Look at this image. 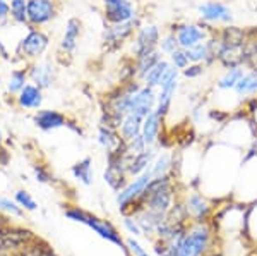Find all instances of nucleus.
I'll list each match as a JSON object with an SVG mask.
<instances>
[{
    "label": "nucleus",
    "instance_id": "nucleus-1",
    "mask_svg": "<svg viewBox=\"0 0 257 256\" xmlns=\"http://www.w3.org/2000/svg\"><path fill=\"white\" fill-rule=\"evenodd\" d=\"M214 227L211 220L190 222L184 239L177 247V256H211L214 254Z\"/></svg>",
    "mask_w": 257,
    "mask_h": 256
},
{
    "label": "nucleus",
    "instance_id": "nucleus-2",
    "mask_svg": "<svg viewBox=\"0 0 257 256\" xmlns=\"http://www.w3.org/2000/svg\"><path fill=\"white\" fill-rule=\"evenodd\" d=\"M50 48V35L43 28H28V33L19 40L16 55L26 64L43 59Z\"/></svg>",
    "mask_w": 257,
    "mask_h": 256
},
{
    "label": "nucleus",
    "instance_id": "nucleus-3",
    "mask_svg": "<svg viewBox=\"0 0 257 256\" xmlns=\"http://www.w3.org/2000/svg\"><path fill=\"white\" fill-rule=\"evenodd\" d=\"M168 31L175 33L178 47L189 50V48L196 47V45L202 43V41L209 40L214 33L218 31V28H213L209 24L197 21V23H175L172 24Z\"/></svg>",
    "mask_w": 257,
    "mask_h": 256
},
{
    "label": "nucleus",
    "instance_id": "nucleus-4",
    "mask_svg": "<svg viewBox=\"0 0 257 256\" xmlns=\"http://www.w3.org/2000/svg\"><path fill=\"white\" fill-rule=\"evenodd\" d=\"M143 23L141 18L127 21V23L120 24H106L101 35V45L105 52H118L127 41L134 38L136 30L139 28V24Z\"/></svg>",
    "mask_w": 257,
    "mask_h": 256
},
{
    "label": "nucleus",
    "instance_id": "nucleus-5",
    "mask_svg": "<svg viewBox=\"0 0 257 256\" xmlns=\"http://www.w3.org/2000/svg\"><path fill=\"white\" fill-rule=\"evenodd\" d=\"M199 21L209 24L213 28H221L226 24H233V9L221 0H206V2L197 4Z\"/></svg>",
    "mask_w": 257,
    "mask_h": 256
},
{
    "label": "nucleus",
    "instance_id": "nucleus-6",
    "mask_svg": "<svg viewBox=\"0 0 257 256\" xmlns=\"http://www.w3.org/2000/svg\"><path fill=\"white\" fill-rule=\"evenodd\" d=\"M62 4L59 0H28V28H45L59 18Z\"/></svg>",
    "mask_w": 257,
    "mask_h": 256
},
{
    "label": "nucleus",
    "instance_id": "nucleus-7",
    "mask_svg": "<svg viewBox=\"0 0 257 256\" xmlns=\"http://www.w3.org/2000/svg\"><path fill=\"white\" fill-rule=\"evenodd\" d=\"M101 14L106 24H120L139 18L134 0H101Z\"/></svg>",
    "mask_w": 257,
    "mask_h": 256
},
{
    "label": "nucleus",
    "instance_id": "nucleus-8",
    "mask_svg": "<svg viewBox=\"0 0 257 256\" xmlns=\"http://www.w3.org/2000/svg\"><path fill=\"white\" fill-rule=\"evenodd\" d=\"M161 28L155 23H141L139 28L136 30V35L132 38V57H138L141 53L155 50L158 48L160 40H161Z\"/></svg>",
    "mask_w": 257,
    "mask_h": 256
},
{
    "label": "nucleus",
    "instance_id": "nucleus-9",
    "mask_svg": "<svg viewBox=\"0 0 257 256\" xmlns=\"http://www.w3.org/2000/svg\"><path fill=\"white\" fill-rule=\"evenodd\" d=\"M35 239H38L31 230L19 227H0V251L19 253L26 246H30Z\"/></svg>",
    "mask_w": 257,
    "mask_h": 256
},
{
    "label": "nucleus",
    "instance_id": "nucleus-10",
    "mask_svg": "<svg viewBox=\"0 0 257 256\" xmlns=\"http://www.w3.org/2000/svg\"><path fill=\"white\" fill-rule=\"evenodd\" d=\"M151 179H153L151 170L148 168L144 174H141L138 177H132V181H128L125 188L120 189L118 195H117V203H118L120 212L127 210L134 201H138L139 198L143 196V193L146 191V188H148V184L151 183Z\"/></svg>",
    "mask_w": 257,
    "mask_h": 256
},
{
    "label": "nucleus",
    "instance_id": "nucleus-11",
    "mask_svg": "<svg viewBox=\"0 0 257 256\" xmlns=\"http://www.w3.org/2000/svg\"><path fill=\"white\" fill-rule=\"evenodd\" d=\"M184 206L187 210V215L190 222H206L211 220L214 213V208L211 205V201L206 198L202 193L192 191L184 198Z\"/></svg>",
    "mask_w": 257,
    "mask_h": 256
},
{
    "label": "nucleus",
    "instance_id": "nucleus-12",
    "mask_svg": "<svg viewBox=\"0 0 257 256\" xmlns=\"http://www.w3.org/2000/svg\"><path fill=\"white\" fill-rule=\"evenodd\" d=\"M26 65H28V74H30V82L36 84L43 92L45 90H50L55 84L57 71L53 62L50 59H40Z\"/></svg>",
    "mask_w": 257,
    "mask_h": 256
},
{
    "label": "nucleus",
    "instance_id": "nucleus-13",
    "mask_svg": "<svg viewBox=\"0 0 257 256\" xmlns=\"http://www.w3.org/2000/svg\"><path fill=\"white\" fill-rule=\"evenodd\" d=\"M82 224L88 225L89 229H93L99 237H103V239H106V241H110V242H113V244L120 246L123 249V253H125V256H131L127 246H125V241H123L122 236H120V232L110 224L108 220H103V218H98L96 215L86 213V218H84V222H82Z\"/></svg>",
    "mask_w": 257,
    "mask_h": 256
},
{
    "label": "nucleus",
    "instance_id": "nucleus-14",
    "mask_svg": "<svg viewBox=\"0 0 257 256\" xmlns=\"http://www.w3.org/2000/svg\"><path fill=\"white\" fill-rule=\"evenodd\" d=\"M216 62L223 69L240 67V65L245 67V45H226L219 41L216 50Z\"/></svg>",
    "mask_w": 257,
    "mask_h": 256
},
{
    "label": "nucleus",
    "instance_id": "nucleus-15",
    "mask_svg": "<svg viewBox=\"0 0 257 256\" xmlns=\"http://www.w3.org/2000/svg\"><path fill=\"white\" fill-rule=\"evenodd\" d=\"M156 97H158V92H156L155 88H149V86L143 84V88H141L138 93L132 95L128 114H136L144 119L148 114H151L153 110H155Z\"/></svg>",
    "mask_w": 257,
    "mask_h": 256
},
{
    "label": "nucleus",
    "instance_id": "nucleus-16",
    "mask_svg": "<svg viewBox=\"0 0 257 256\" xmlns=\"http://www.w3.org/2000/svg\"><path fill=\"white\" fill-rule=\"evenodd\" d=\"M33 122L40 131L50 133V131L60 129V127H67L69 117L64 112L53 109H40L36 110V114L33 115Z\"/></svg>",
    "mask_w": 257,
    "mask_h": 256
},
{
    "label": "nucleus",
    "instance_id": "nucleus-17",
    "mask_svg": "<svg viewBox=\"0 0 257 256\" xmlns=\"http://www.w3.org/2000/svg\"><path fill=\"white\" fill-rule=\"evenodd\" d=\"M82 21L79 18H69L65 23V30L62 35V40L59 43V52L64 55H72L76 52L77 45H79V38L82 35Z\"/></svg>",
    "mask_w": 257,
    "mask_h": 256
},
{
    "label": "nucleus",
    "instance_id": "nucleus-18",
    "mask_svg": "<svg viewBox=\"0 0 257 256\" xmlns=\"http://www.w3.org/2000/svg\"><path fill=\"white\" fill-rule=\"evenodd\" d=\"M14 102H16V107H19L21 110H40L45 102V93H43V90L38 88L36 84L28 82V84L14 97Z\"/></svg>",
    "mask_w": 257,
    "mask_h": 256
},
{
    "label": "nucleus",
    "instance_id": "nucleus-19",
    "mask_svg": "<svg viewBox=\"0 0 257 256\" xmlns=\"http://www.w3.org/2000/svg\"><path fill=\"white\" fill-rule=\"evenodd\" d=\"M163 124H165V119L156 114L155 110L143 119V129H141V134H143V138H144V141H146L148 146L156 144L160 134L163 133V129H165Z\"/></svg>",
    "mask_w": 257,
    "mask_h": 256
},
{
    "label": "nucleus",
    "instance_id": "nucleus-20",
    "mask_svg": "<svg viewBox=\"0 0 257 256\" xmlns=\"http://www.w3.org/2000/svg\"><path fill=\"white\" fill-rule=\"evenodd\" d=\"M156 153H158V151H156L153 146H149L148 150L141 151V153H138V155H132L131 162H128V165H127L128 177H138L141 174H144V172L151 167V163H153V160H155Z\"/></svg>",
    "mask_w": 257,
    "mask_h": 256
},
{
    "label": "nucleus",
    "instance_id": "nucleus-21",
    "mask_svg": "<svg viewBox=\"0 0 257 256\" xmlns=\"http://www.w3.org/2000/svg\"><path fill=\"white\" fill-rule=\"evenodd\" d=\"M233 92L243 102L247 98L257 97V71H254V69H245V72L240 77V81L237 82Z\"/></svg>",
    "mask_w": 257,
    "mask_h": 256
},
{
    "label": "nucleus",
    "instance_id": "nucleus-22",
    "mask_svg": "<svg viewBox=\"0 0 257 256\" xmlns=\"http://www.w3.org/2000/svg\"><path fill=\"white\" fill-rule=\"evenodd\" d=\"M218 38L221 43L226 45H245L248 38V30L235 26V24H226V26L218 28Z\"/></svg>",
    "mask_w": 257,
    "mask_h": 256
},
{
    "label": "nucleus",
    "instance_id": "nucleus-23",
    "mask_svg": "<svg viewBox=\"0 0 257 256\" xmlns=\"http://www.w3.org/2000/svg\"><path fill=\"white\" fill-rule=\"evenodd\" d=\"M163 59V53H161L158 48H155V50H149V52H144L141 53V55L134 57L136 60V69H138V79L143 81L144 77H146V74L151 71L153 67H155L158 62Z\"/></svg>",
    "mask_w": 257,
    "mask_h": 256
},
{
    "label": "nucleus",
    "instance_id": "nucleus-24",
    "mask_svg": "<svg viewBox=\"0 0 257 256\" xmlns=\"http://www.w3.org/2000/svg\"><path fill=\"white\" fill-rule=\"evenodd\" d=\"M141 129H143V117L136 114H127L122 121V126L118 127V133L123 141L128 143L134 138H138L141 134Z\"/></svg>",
    "mask_w": 257,
    "mask_h": 256
},
{
    "label": "nucleus",
    "instance_id": "nucleus-25",
    "mask_svg": "<svg viewBox=\"0 0 257 256\" xmlns=\"http://www.w3.org/2000/svg\"><path fill=\"white\" fill-rule=\"evenodd\" d=\"M149 170H151L153 179L173 174V155L168 153V151H158Z\"/></svg>",
    "mask_w": 257,
    "mask_h": 256
},
{
    "label": "nucleus",
    "instance_id": "nucleus-26",
    "mask_svg": "<svg viewBox=\"0 0 257 256\" xmlns=\"http://www.w3.org/2000/svg\"><path fill=\"white\" fill-rule=\"evenodd\" d=\"M245 72V67L240 65V67H231V69H225V72L216 79V90L218 92H233L237 82L240 81V77Z\"/></svg>",
    "mask_w": 257,
    "mask_h": 256
},
{
    "label": "nucleus",
    "instance_id": "nucleus-27",
    "mask_svg": "<svg viewBox=\"0 0 257 256\" xmlns=\"http://www.w3.org/2000/svg\"><path fill=\"white\" fill-rule=\"evenodd\" d=\"M96 139H98V143L106 150V153L117 150L120 144L123 143V139H122V136H120L118 131L111 129V127H106V126L98 127V138Z\"/></svg>",
    "mask_w": 257,
    "mask_h": 256
},
{
    "label": "nucleus",
    "instance_id": "nucleus-28",
    "mask_svg": "<svg viewBox=\"0 0 257 256\" xmlns=\"http://www.w3.org/2000/svg\"><path fill=\"white\" fill-rule=\"evenodd\" d=\"M70 172H72L74 179H77L81 184L84 186L93 184V158L91 156H84V158L70 167Z\"/></svg>",
    "mask_w": 257,
    "mask_h": 256
},
{
    "label": "nucleus",
    "instance_id": "nucleus-29",
    "mask_svg": "<svg viewBox=\"0 0 257 256\" xmlns=\"http://www.w3.org/2000/svg\"><path fill=\"white\" fill-rule=\"evenodd\" d=\"M170 67H172L170 60L163 57V59H161L158 64H156L155 67H153L151 71L146 74V77L143 79V84L149 86V88L158 90L160 84H161V81H163V77H165V74H167V71H168Z\"/></svg>",
    "mask_w": 257,
    "mask_h": 256
},
{
    "label": "nucleus",
    "instance_id": "nucleus-30",
    "mask_svg": "<svg viewBox=\"0 0 257 256\" xmlns=\"http://www.w3.org/2000/svg\"><path fill=\"white\" fill-rule=\"evenodd\" d=\"M30 82V74H28V65L24 67H19V69H14L11 71V76L7 79V93L11 97H16L24 86Z\"/></svg>",
    "mask_w": 257,
    "mask_h": 256
},
{
    "label": "nucleus",
    "instance_id": "nucleus-31",
    "mask_svg": "<svg viewBox=\"0 0 257 256\" xmlns=\"http://www.w3.org/2000/svg\"><path fill=\"white\" fill-rule=\"evenodd\" d=\"M11 21L18 26H30L28 23V0H9Z\"/></svg>",
    "mask_w": 257,
    "mask_h": 256
},
{
    "label": "nucleus",
    "instance_id": "nucleus-32",
    "mask_svg": "<svg viewBox=\"0 0 257 256\" xmlns=\"http://www.w3.org/2000/svg\"><path fill=\"white\" fill-rule=\"evenodd\" d=\"M132 79H138V69H136V60L132 55H125L120 60L118 65V82H128Z\"/></svg>",
    "mask_w": 257,
    "mask_h": 256
},
{
    "label": "nucleus",
    "instance_id": "nucleus-33",
    "mask_svg": "<svg viewBox=\"0 0 257 256\" xmlns=\"http://www.w3.org/2000/svg\"><path fill=\"white\" fill-rule=\"evenodd\" d=\"M23 254L24 256H57L55 251H53L47 242L41 241V239H35L30 246L24 247Z\"/></svg>",
    "mask_w": 257,
    "mask_h": 256
},
{
    "label": "nucleus",
    "instance_id": "nucleus-34",
    "mask_svg": "<svg viewBox=\"0 0 257 256\" xmlns=\"http://www.w3.org/2000/svg\"><path fill=\"white\" fill-rule=\"evenodd\" d=\"M178 47V41H177V36L175 33L172 31H167L161 35V40H160V45H158V50L163 53V55H170L172 52H175Z\"/></svg>",
    "mask_w": 257,
    "mask_h": 256
},
{
    "label": "nucleus",
    "instance_id": "nucleus-35",
    "mask_svg": "<svg viewBox=\"0 0 257 256\" xmlns=\"http://www.w3.org/2000/svg\"><path fill=\"white\" fill-rule=\"evenodd\" d=\"M168 60H170V64H172V67L178 69L180 72L184 71V69L190 64L189 55H187V50H184V48H177L175 52L170 53Z\"/></svg>",
    "mask_w": 257,
    "mask_h": 256
},
{
    "label": "nucleus",
    "instance_id": "nucleus-36",
    "mask_svg": "<svg viewBox=\"0 0 257 256\" xmlns=\"http://www.w3.org/2000/svg\"><path fill=\"white\" fill-rule=\"evenodd\" d=\"M14 201L23 210H30V212H35V210L38 208V205H36V201L33 200V196L28 191H23V189H19V191L14 193Z\"/></svg>",
    "mask_w": 257,
    "mask_h": 256
},
{
    "label": "nucleus",
    "instance_id": "nucleus-37",
    "mask_svg": "<svg viewBox=\"0 0 257 256\" xmlns=\"http://www.w3.org/2000/svg\"><path fill=\"white\" fill-rule=\"evenodd\" d=\"M206 69L208 67H206L204 64H194V62H190V64L180 74L184 77H187V79H197V77H201L202 74L206 72Z\"/></svg>",
    "mask_w": 257,
    "mask_h": 256
},
{
    "label": "nucleus",
    "instance_id": "nucleus-38",
    "mask_svg": "<svg viewBox=\"0 0 257 256\" xmlns=\"http://www.w3.org/2000/svg\"><path fill=\"white\" fill-rule=\"evenodd\" d=\"M0 210H4V212L11 213V215H16V217L23 215V208H21L16 201L9 200V198H0Z\"/></svg>",
    "mask_w": 257,
    "mask_h": 256
},
{
    "label": "nucleus",
    "instance_id": "nucleus-39",
    "mask_svg": "<svg viewBox=\"0 0 257 256\" xmlns=\"http://www.w3.org/2000/svg\"><path fill=\"white\" fill-rule=\"evenodd\" d=\"M125 246H127V249H128V253H131V256H151L146 249H144L143 246L139 244L138 241H136L134 237L127 239V241H125Z\"/></svg>",
    "mask_w": 257,
    "mask_h": 256
},
{
    "label": "nucleus",
    "instance_id": "nucleus-40",
    "mask_svg": "<svg viewBox=\"0 0 257 256\" xmlns=\"http://www.w3.org/2000/svg\"><path fill=\"white\" fill-rule=\"evenodd\" d=\"M33 172H35L36 181H40V183H50V181L53 179V176L50 174L48 168L45 167V165H41V163L33 165Z\"/></svg>",
    "mask_w": 257,
    "mask_h": 256
},
{
    "label": "nucleus",
    "instance_id": "nucleus-41",
    "mask_svg": "<svg viewBox=\"0 0 257 256\" xmlns=\"http://www.w3.org/2000/svg\"><path fill=\"white\" fill-rule=\"evenodd\" d=\"M123 227H125L131 234H134V236H141V234H143L139 222L136 220L134 215H123Z\"/></svg>",
    "mask_w": 257,
    "mask_h": 256
},
{
    "label": "nucleus",
    "instance_id": "nucleus-42",
    "mask_svg": "<svg viewBox=\"0 0 257 256\" xmlns=\"http://www.w3.org/2000/svg\"><path fill=\"white\" fill-rule=\"evenodd\" d=\"M128 151H131L132 155H138L141 153V151H144V150H148V144L146 141H144V138H143V134H139L138 138H134L132 141H128Z\"/></svg>",
    "mask_w": 257,
    "mask_h": 256
},
{
    "label": "nucleus",
    "instance_id": "nucleus-43",
    "mask_svg": "<svg viewBox=\"0 0 257 256\" xmlns=\"http://www.w3.org/2000/svg\"><path fill=\"white\" fill-rule=\"evenodd\" d=\"M11 21V6L9 0H0V26H7Z\"/></svg>",
    "mask_w": 257,
    "mask_h": 256
},
{
    "label": "nucleus",
    "instance_id": "nucleus-44",
    "mask_svg": "<svg viewBox=\"0 0 257 256\" xmlns=\"http://www.w3.org/2000/svg\"><path fill=\"white\" fill-rule=\"evenodd\" d=\"M208 117L216 124H225L226 119H230V114L221 109H211V110H208Z\"/></svg>",
    "mask_w": 257,
    "mask_h": 256
},
{
    "label": "nucleus",
    "instance_id": "nucleus-45",
    "mask_svg": "<svg viewBox=\"0 0 257 256\" xmlns=\"http://www.w3.org/2000/svg\"><path fill=\"white\" fill-rule=\"evenodd\" d=\"M11 160V153L7 148H4L2 144H0V167H6L7 163H9Z\"/></svg>",
    "mask_w": 257,
    "mask_h": 256
},
{
    "label": "nucleus",
    "instance_id": "nucleus-46",
    "mask_svg": "<svg viewBox=\"0 0 257 256\" xmlns=\"http://www.w3.org/2000/svg\"><path fill=\"white\" fill-rule=\"evenodd\" d=\"M4 143V133H2V127H0V144Z\"/></svg>",
    "mask_w": 257,
    "mask_h": 256
}]
</instances>
